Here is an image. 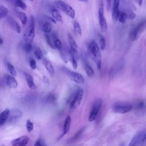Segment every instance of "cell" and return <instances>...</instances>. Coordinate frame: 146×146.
Segmentation results:
<instances>
[{"mask_svg": "<svg viewBox=\"0 0 146 146\" xmlns=\"http://www.w3.org/2000/svg\"><path fill=\"white\" fill-rule=\"evenodd\" d=\"M10 110L5 109L0 113V126L3 125L7 120L9 115Z\"/></svg>", "mask_w": 146, "mask_h": 146, "instance_id": "ac0fdd59", "label": "cell"}, {"mask_svg": "<svg viewBox=\"0 0 146 146\" xmlns=\"http://www.w3.org/2000/svg\"><path fill=\"white\" fill-rule=\"evenodd\" d=\"M70 60L72 63L73 68L74 70H76L78 68V63H77L76 59L75 58V55L72 54L70 51Z\"/></svg>", "mask_w": 146, "mask_h": 146, "instance_id": "4dcf8cb0", "label": "cell"}, {"mask_svg": "<svg viewBox=\"0 0 146 146\" xmlns=\"http://www.w3.org/2000/svg\"><path fill=\"white\" fill-rule=\"evenodd\" d=\"M125 13L127 14V19H133L136 17L135 13L131 10H128L127 12H125Z\"/></svg>", "mask_w": 146, "mask_h": 146, "instance_id": "f35d334b", "label": "cell"}, {"mask_svg": "<svg viewBox=\"0 0 146 146\" xmlns=\"http://www.w3.org/2000/svg\"><path fill=\"white\" fill-rule=\"evenodd\" d=\"M83 96V90L81 88H78L76 90L72 95L71 96L69 105L71 109L77 108L81 104Z\"/></svg>", "mask_w": 146, "mask_h": 146, "instance_id": "3957f363", "label": "cell"}, {"mask_svg": "<svg viewBox=\"0 0 146 146\" xmlns=\"http://www.w3.org/2000/svg\"><path fill=\"white\" fill-rule=\"evenodd\" d=\"M29 65L30 66V67L33 69V70H35L36 69V60L34 59V58H30L29 59Z\"/></svg>", "mask_w": 146, "mask_h": 146, "instance_id": "74e56055", "label": "cell"}, {"mask_svg": "<svg viewBox=\"0 0 146 146\" xmlns=\"http://www.w3.org/2000/svg\"><path fill=\"white\" fill-rule=\"evenodd\" d=\"M99 48L100 50L103 51L106 48V39L105 38L103 35H100L99 40Z\"/></svg>", "mask_w": 146, "mask_h": 146, "instance_id": "1f68e13d", "label": "cell"}, {"mask_svg": "<svg viewBox=\"0 0 146 146\" xmlns=\"http://www.w3.org/2000/svg\"><path fill=\"white\" fill-rule=\"evenodd\" d=\"M136 1L137 2V4L139 6H140L141 5L142 2H143V0H136Z\"/></svg>", "mask_w": 146, "mask_h": 146, "instance_id": "bcb514c9", "label": "cell"}, {"mask_svg": "<svg viewBox=\"0 0 146 146\" xmlns=\"http://www.w3.org/2000/svg\"><path fill=\"white\" fill-rule=\"evenodd\" d=\"M33 51H34V54L35 57L38 60L41 59L43 56V54L40 48L38 47H35L33 49Z\"/></svg>", "mask_w": 146, "mask_h": 146, "instance_id": "83f0119b", "label": "cell"}, {"mask_svg": "<svg viewBox=\"0 0 146 146\" xmlns=\"http://www.w3.org/2000/svg\"><path fill=\"white\" fill-rule=\"evenodd\" d=\"M4 79L6 84L10 88H16L18 86V82L14 76L6 74L4 76Z\"/></svg>", "mask_w": 146, "mask_h": 146, "instance_id": "7c38bea8", "label": "cell"}, {"mask_svg": "<svg viewBox=\"0 0 146 146\" xmlns=\"http://www.w3.org/2000/svg\"><path fill=\"white\" fill-rule=\"evenodd\" d=\"M63 71L66 74L69 78L75 83L81 84L84 83V78L81 74L71 71L66 68H63Z\"/></svg>", "mask_w": 146, "mask_h": 146, "instance_id": "8992f818", "label": "cell"}, {"mask_svg": "<svg viewBox=\"0 0 146 146\" xmlns=\"http://www.w3.org/2000/svg\"><path fill=\"white\" fill-rule=\"evenodd\" d=\"M30 1H34V0H30Z\"/></svg>", "mask_w": 146, "mask_h": 146, "instance_id": "681fc988", "label": "cell"}, {"mask_svg": "<svg viewBox=\"0 0 146 146\" xmlns=\"http://www.w3.org/2000/svg\"><path fill=\"white\" fill-rule=\"evenodd\" d=\"M87 54L90 59L96 64L99 70L101 69L102 60L101 51L98 43L95 40H91L87 46Z\"/></svg>", "mask_w": 146, "mask_h": 146, "instance_id": "6da1fadb", "label": "cell"}, {"mask_svg": "<svg viewBox=\"0 0 146 146\" xmlns=\"http://www.w3.org/2000/svg\"><path fill=\"white\" fill-rule=\"evenodd\" d=\"M67 37L68 44L70 46V51L74 55L77 54L78 52V47L76 41L75 40L74 37L70 34H68Z\"/></svg>", "mask_w": 146, "mask_h": 146, "instance_id": "4fadbf2b", "label": "cell"}, {"mask_svg": "<svg viewBox=\"0 0 146 146\" xmlns=\"http://www.w3.org/2000/svg\"><path fill=\"white\" fill-rule=\"evenodd\" d=\"M51 35L53 38L54 45L55 48H56L59 51H61L62 50V48H63V45H62V42L55 34H51Z\"/></svg>", "mask_w": 146, "mask_h": 146, "instance_id": "ffe728a7", "label": "cell"}, {"mask_svg": "<svg viewBox=\"0 0 146 146\" xmlns=\"http://www.w3.org/2000/svg\"><path fill=\"white\" fill-rule=\"evenodd\" d=\"M41 30L45 34H50L52 30V26L48 21H44L41 25Z\"/></svg>", "mask_w": 146, "mask_h": 146, "instance_id": "7402d4cb", "label": "cell"}, {"mask_svg": "<svg viewBox=\"0 0 146 146\" xmlns=\"http://www.w3.org/2000/svg\"><path fill=\"white\" fill-rule=\"evenodd\" d=\"M84 62V67L85 69V71L86 73L87 74V75L89 76V77H92L94 75L95 72L93 70V68H92V67L91 66V65L87 62V60H83Z\"/></svg>", "mask_w": 146, "mask_h": 146, "instance_id": "d6986e66", "label": "cell"}, {"mask_svg": "<svg viewBox=\"0 0 146 146\" xmlns=\"http://www.w3.org/2000/svg\"><path fill=\"white\" fill-rule=\"evenodd\" d=\"M119 12H120L119 10H112V18L114 21H117Z\"/></svg>", "mask_w": 146, "mask_h": 146, "instance_id": "8d00e7d4", "label": "cell"}, {"mask_svg": "<svg viewBox=\"0 0 146 146\" xmlns=\"http://www.w3.org/2000/svg\"><path fill=\"white\" fill-rule=\"evenodd\" d=\"M30 139L27 136H22L11 141L12 146H26L29 143Z\"/></svg>", "mask_w": 146, "mask_h": 146, "instance_id": "8fae6325", "label": "cell"}, {"mask_svg": "<svg viewBox=\"0 0 146 146\" xmlns=\"http://www.w3.org/2000/svg\"><path fill=\"white\" fill-rule=\"evenodd\" d=\"M106 6L107 10H110L112 6V0H106Z\"/></svg>", "mask_w": 146, "mask_h": 146, "instance_id": "7bdbcfd3", "label": "cell"}, {"mask_svg": "<svg viewBox=\"0 0 146 146\" xmlns=\"http://www.w3.org/2000/svg\"><path fill=\"white\" fill-rule=\"evenodd\" d=\"M26 129L28 132H31L34 128V124L30 120H26Z\"/></svg>", "mask_w": 146, "mask_h": 146, "instance_id": "e575fe53", "label": "cell"}, {"mask_svg": "<svg viewBox=\"0 0 146 146\" xmlns=\"http://www.w3.org/2000/svg\"><path fill=\"white\" fill-rule=\"evenodd\" d=\"M24 75L25 76V79L27 82V84L29 86V87L31 89H35L36 88V85L34 82L33 78V76L29 73L27 72H24Z\"/></svg>", "mask_w": 146, "mask_h": 146, "instance_id": "2e32d148", "label": "cell"}, {"mask_svg": "<svg viewBox=\"0 0 146 146\" xmlns=\"http://www.w3.org/2000/svg\"><path fill=\"white\" fill-rule=\"evenodd\" d=\"M43 64H44V67L46 68L47 71L49 73V74L51 76H53L55 74V68H54L53 65L52 64V63L49 60H48L47 59H44L43 60Z\"/></svg>", "mask_w": 146, "mask_h": 146, "instance_id": "e0dca14e", "label": "cell"}, {"mask_svg": "<svg viewBox=\"0 0 146 146\" xmlns=\"http://www.w3.org/2000/svg\"><path fill=\"white\" fill-rule=\"evenodd\" d=\"M23 50L24 51L27 52L29 53L32 51V44L30 43H25L23 46Z\"/></svg>", "mask_w": 146, "mask_h": 146, "instance_id": "d590c367", "label": "cell"}, {"mask_svg": "<svg viewBox=\"0 0 146 146\" xmlns=\"http://www.w3.org/2000/svg\"><path fill=\"white\" fill-rule=\"evenodd\" d=\"M144 107H145L144 102L143 101H140L136 103L135 108L137 110H141L143 108H144Z\"/></svg>", "mask_w": 146, "mask_h": 146, "instance_id": "60d3db41", "label": "cell"}, {"mask_svg": "<svg viewBox=\"0 0 146 146\" xmlns=\"http://www.w3.org/2000/svg\"><path fill=\"white\" fill-rule=\"evenodd\" d=\"M132 108L133 106L131 103L119 102L115 103L113 105L112 109L115 113L124 114L129 112L132 110Z\"/></svg>", "mask_w": 146, "mask_h": 146, "instance_id": "5b68a950", "label": "cell"}, {"mask_svg": "<svg viewBox=\"0 0 146 146\" xmlns=\"http://www.w3.org/2000/svg\"><path fill=\"white\" fill-rule=\"evenodd\" d=\"M8 14H9L8 9L3 5H0V19L7 16Z\"/></svg>", "mask_w": 146, "mask_h": 146, "instance_id": "f1b7e54d", "label": "cell"}, {"mask_svg": "<svg viewBox=\"0 0 146 146\" xmlns=\"http://www.w3.org/2000/svg\"><path fill=\"white\" fill-rule=\"evenodd\" d=\"M7 68L8 71L9 72V73L11 75H12L13 76H15L17 75V71L12 64L7 62Z\"/></svg>", "mask_w": 146, "mask_h": 146, "instance_id": "f546056e", "label": "cell"}, {"mask_svg": "<svg viewBox=\"0 0 146 146\" xmlns=\"http://www.w3.org/2000/svg\"><path fill=\"white\" fill-rule=\"evenodd\" d=\"M84 130V128H82L80 129H79L77 132H76V133L70 139L69 143H73L76 141L81 136Z\"/></svg>", "mask_w": 146, "mask_h": 146, "instance_id": "cb8c5ba5", "label": "cell"}, {"mask_svg": "<svg viewBox=\"0 0 146 146\" xmlns=\"http://www.w3.org/2000/svg\"><path fill=\"white\" fill-rule=\"evenodd\" d=\"M22 116V112L18 109H13L10 110L7 121L9 123H14Z\"/></svg>", "mask_w": 146, "mask_h": 146, "instance_id": "30bf717a", "label": "cell"}, {"mask_svg": "<svg viewBox=\"0 0 146 146\" xmlns=\"http://www.w3.org/2000/svg\"><path fill=\"white\" fill-rule=\"evenodd\" d=\"M71 118L70 116H68L66 117L64 125H63V133L62 135V136L67 134L68 131H70V126H71Z\"/></svg>", "mask_w": 146, "mask_h": 146, "instance_id": "44dd1931", "label": "cell"}, {"mask_svg": "<svg viewBox=\"0 0 146 146\" xmlns=\"http://www.w3.org/2000/svg\"><path fill=\"white\" fill-rule=\"evenodd\" d=\"M79 1L80 2H88V0H79Z\"/></svg>", "mask_w": 146, "mask_h": 146, "instance_id": "c3c4849f", "label": "cell"}, {"mask_svg": "<svg viewBox=\"0 0 146 146\" xmlns=\"http://www.w3.org/2000/svg\"><path fill=\"white\" fill-rule=\"evenodd\" d=\"M98 17H99V22L101 31L103 33H104L107 30V23L104 17V6L102 2H101L99 5V10H98Z\"/></svg>", "mask_w": 146, "mask_h": 146, "instance_id": "ba28073f", "label": "cell"}, {"mask_svg": "<svg viewBox=\"0 0 146 146\" xmlns=\"http://www.w3.org/2000/svg\"><path fill=\"white\" fill-rule=\"evenodd\" d=\"M143 131H140L137 132L131 139L130 141L129 144L128 146H136L137 144L141 142V137L143 135Z\"/></svg>", "mask_w": 146, "mask_h": 146, "instance_id": "9a60e30c", "label": "cell"}, {"mask_svg": "<svg viewBox=\"0 0 146 146\" xmlns=\"http://www.w3.org/2000/svg\"><path fill=\"white\" fill-rule=\"evenodd\" d=\"M3 40L2 39V38L0 37V45H2L3 44Z\"/></svg>", "mask_w": 146, "mask_h": 146, "instance_id": "7dc6e473", "label": "cell"}, {"mask_svg": "<svg viewBox=\"0 0 146 146\" xmlns=\"http://www.w3.org/2000/svg\"><path fill=\"white\" fill-rule=\"evenodd\" d=\"M55 7L65 13L71 18L74 19L75 17V11L74 9L67 3L61 1L57 0L55 2Z\"/></svg>", "mask_w": 146, "mask_h": 146, "instance_id": "277c9868", "label": "cell"}, {"mask_svg": "<svg viewBox=\"0 0 146 146\" xmlns=\"http://www.w3.org/2000/svg\"><path fill=\"white\" fill-rule=\"evenodd\" d=\"M18 18L23 25H26L27 24L28 19H27V15L25 13L19 12L18 13Z\"/></svg>", "mask_w": 146, "mask_h": 146, "instance_id": "4316f807", "label": "cell"}, {"mask_svg": "<svg viewBox=\"0 0 146 146\" xmlns=\"http://www.w3.org/2000/svg\"><path fill=\"white\" fill-rule=\"evenodd\" d=\"M50 13L52 16V18L56 21L61 22L63 21L62 15L59 10L56 9L55 7H52L50 9Z\"/></svg>", "mask_w": 146, "mask_h": 146, "instance_id": "5bb4252c", "label": "cell"}, {"mask_svg": "<svg viewBox=\"0 0 146 146\" xmlns=\"http://www.w3.org/2000/svg\"><path fill=\"white\" fill-rule=\"evenodd\" d=\"M102 104V100L100 99H97L93 104L88 116V121L91 122L96 118Z\"/></svg>", "mask_w": 146, "mask_h": 146, "instance_id": "52a82bcc", "label": "cell"}, {"mask_svg": "<svg viewBox=\"0 0 146 146\" xmlns=\"http://www.w3.org/2000/svg\"><path fill=\"white\" fill-rule=\"evenodd\" d=\"M35 18L34 16L31 15L23 35V38L25 43H32L35 37Z\"/></svg>", "mask_w": 146, "mask_h": 146, "instance_id": "7a4b0ae2", "label": "cell"}, {"mask_svg": "<svg viewBox=\"0 0 146 146\" xmlns=\"http://www.w3.org/2000/svg\"><path fill=\"white\" fill-rule=\"evenodd\" d=\"M73 27H74V31L75 34L78 36H81L82 35V31L80 24L77 21H74L73 23Z\"/></svg>", "mask_w": 146, "mask_h": 146, "instance_id": "603a6c76", "label": "cell"}, {"mask_svg": "<svg viewBox=\"0 0 146 146\" xmlns=\"http://www.w3.org/2000/svg\"><path fill=\"white\" fill-rule=\"evenodd\" d=\"M43 82L46 85H48L49 84V80H48V78L46 76H44L43 77Z\"/></svg>", "mask_w": 146, "mask_h": 146, "instance_id": "ee69618b", "label": "cell"}, {"mask_svg": "<svg viewBox=\"0 0 146 146\" xmlns=\"http://www.w3.org/2000/svg\"><path fill=\"white\" fill-rule=\"evenodd\" d=\"M34 146H47V145L43 139H39L35 141Z\"/></svg>", "mask_w": 146, "mask_h": 146, "instance_id": "ab89813d", "label": "cell"}, {"mask_svg": "<svg viewBox=\"0 0 146 146\" xmlns=\"http://www.w3.org/2000/svg\"><path fill=\"white\" fill-rule=\"evenodd\" d=\"M45 39L48 44V45L52 49L55 48L54 45V41L53 38L52 37V35L50 34H45Z\"/></svg>", "mask_w": 146, "mask_h": 146, "instance_id": "d4e9b609", "label": "cell"}, {"mask_svg": "<svg viewBox=\"0 0 146 146\" xmlns=\"http://www.w3.org/2000/svg\"><path fill=\"white\" fill-rule=\"evenodd\" d=\"M11 24L13 25V28L14 29V30L18 34H20L21 33L22 29H21V27L18 23H17V22H15L14 20L13 19L12 23H11Z\"/></svg>", "mask_w": 146, "mask_h": 146, "instance_id": "836d02e7", "label": "cell"}, {"mask_svg": "<svg viewBox=\"0 0 146 146\" xmlns=\"http://www.w3.org/2000/svg\"><path fill=\"white\" fill-rule=\"evenodd\" d=\"M145 23H146L145 21H143L141 23H140L139 25H137L135 28L132 30V31L129 33V39L132 41H135L137 39L140 34L143 31L144 28Z\"/></svg>", "mask_w": 146, "mask_h": 146, "instance_id": "9c48e42d", "label": "cell"}, {"mask_svg": "<svg viewBox=\"0 0 146 146\" xmlns=\"http://www.w3.org/2000/svg\"><path fill=\"white\" fill-rule=\"evenodd\" d=\"M127 19V14L125 11H120L117 21H119V22L121 23H125L126 22Z\"/></svg>", "mask_w": 146, "mask_h": 146, "instance_id": "484cf974", "label": "cell"}, {"mask_svg": "<svg viewBox=\"0 0 146 146\" xmlns=\"http://www.w3.org/2000/svg\"><path fill=\"white\" fill-rule=\"evenodd\" d=\"M120 4V0H113V6H112V10H119Z\"/></svg>", "mask_w": 146, "mask_h": 146, "instance_id": "b9f144b4", "label": "cell"}, {"mask_svg": "<svg viewBox=\"0 0 146 146\" xmlns=\"http://www.w3.org/2000/svg\"><path fill=\"white\" fill-rule=\"evenodd\" d=\"M145 140H146V131L143 132V135L141 140V143H143Z\"/></svg>", "mask_w": 146, "mask_h": 146, "instance_id": "f6af8a7d", "label": "cell"}, {"mask_svg": "<svg viewBox=\"0 0 146 146\" xmlns=\"http://www.w3.org/2000/svg\"><path fill=\"white\" fill-rule=\"evenodd\" d=\"M15 4L16 6L19 7L20 9H21L22 10H26L27 9L26 4L22 0H15Z\"/></svg>", "mask_w": 146, "mask_h": 146, "instance_id": "d6a6232c", "label": "cell"}]
</instances>
